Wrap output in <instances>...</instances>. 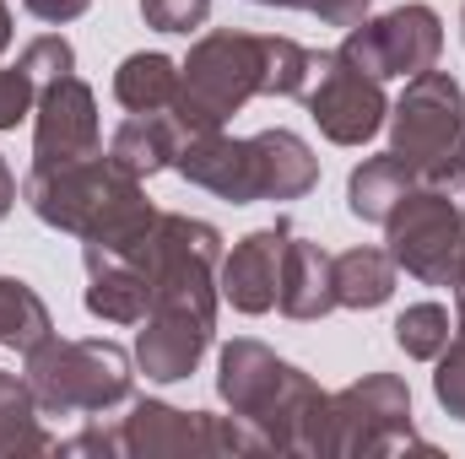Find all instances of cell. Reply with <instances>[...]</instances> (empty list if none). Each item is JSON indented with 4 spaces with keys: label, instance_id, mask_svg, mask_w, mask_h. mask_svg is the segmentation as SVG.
I'll return each instance as SVG.
<instances>
[{
    "label": "cell",
    "instance_id": "cell-1",
    "mask_svg": "<svg viewBox=\"0 0 465 459\" xmlns=\"http://www.w3.org/2000/svg\"><path fill=\"white\" fill-rule=\"evenodd\" d=\"M22 200L33 206V217L54 232L82 238V259L104 254V259H135L152 270V243H157V206L146 200L141 179L130 168H119L114 157H87L71 168H49V173H27L22 179Z\"/></svg>",
    "mask_w": 465,
    "mask_h": 459
},
{
    "label": "cell",
    "instance_id": "cell-2",
    "mask_svg": "<svg viewBox=\"0 0 465 459\" xmlns=\"http://www.w3.org/2000/svg\"><path fill=\"white\" fill-rule=\"evenodd\" d=\"M217 395L276 454H325L331 395L271 346L238 336L217 351Z\"/></svg>",
    "mask_w": 465,
    "mask_h": 459
},
{
    "label": "cell",
    "instance_id": "cell-3",
    "mask_svg": "<svg viewBox=\"0 0 465 459\" xmlns=\"http://www.w3.org/2000/svg\"><path fill=\"white\" fill-rule=\"evenodd\" d=\"M195 190L232 200V206H254V200H298L320 184V157L309 151L303 135L292 130H260L249 141H232L223 130L212 135H190L179 162H173Z\"/></svg>",
    "mask_w": 465,
    "mask_h": 459
},
{
    "label": "cell",
    "instance_id": "cell-4",
    "mask_svg": "<svg viewBox=\"0 0 465 459\" xmlns=\"http://www.w3.org/2000/svg\"><path fill=\"white\" fill-rule=\"evenodd\" d=\"M265 87V33H206L179 65V98L168 114L179 119L184 141L223 130L249 98Z\"/></svg>",
    "mask_w": 465,
    "mask_h": 459
},
{
    "label": "cell",
    "instance_id": "cell-5",
    "mask_svg": "<svg viewBox=\"0 0 465 459\" xmlns=\"http://www.w3.org/2000/svg\"><path fill=\"white\" fill-rule=\"evenodd\" d=\"M27 389L49 416H104L130 400L135 373L114 341H44L27 351Z\"/></svg>",
    "mask_w": 465,
    "mask_h": 459
},
{
    "label": "cell",
    "instance_id": "cell-6",
    "mask_svg": "<svg viewBox=\"0 0 465 459\" xmlns=\"http://www.w3.org/2000/svg\"><path fill=\"white\" fill-rule=\"evenodd\" d=\"M422 449L433 454V444L417 438L411 427V389L395 373H362L341 395H331V416H325V454L336 459H390Z\"/></svg>",
    "mask_w": 465,
    "mask_h": 459
},
{
    "label": "cell",
    "instance_id": "cell-7",
    "mask_svg": "<svg viewBox=\"0 0 465 459\" xmlns=\"http://www.w3.org/2000/svg\"><path fill=\"white\" fill-rule=\"evenodd\" d=\"M119 449L130 459H206V454H265L271 444L243 416L179 411L163 400H135L119 422Z\"/></svg>",
    "mask_w": 465,
    "mask_h": 459
},
{
    "label": "cell",
    "instance_id": "cell-8",
    "mask_svg": "<svg viewBox=\"0 0 465 459\" xmlns=\"http://www.w3.org/2000/svg\"><path fill=\"white\" fill-rule=\"evenodd\" d=\"M390 157H401L417 179L465 157V93L450 71H422L390 103Z\"/></svg>",
    "mask_w": 465,
    "mask_h": 459
},
{
    "label": "cell",
    "instance_id": "cell-9",
    "mask_svg": "<svg viewBox=\"0 0 465 459\" xmlns=\"http://www.w3.org/2000/svg\"><path fill=\"white\" fill-rule=\"evenodd\" d=\"M390 259L422 287H455V270L465 259V211L428 179L406 190V200L384 222Z\"/></svg>",
    "mask_w": 465,
    "mask_h": 459
},
{
    "label": "cell",
    "instance_id": "cell-10",
    "mask_svg": "<svg viewBox=\"0 0 465 459\" xmlns=\"http://www.w3.org/2000/svg\"><path fill=\"white\" fill-rule=\"evenodd\" d=\"M336 54L351 60L357 71H368L373 82H390V76L411 82V76H422V71L439 65V54H444V22H439L433 5H395V11H384L373 22L347 27V38H341Z\"/></svg>",
    "mask_w": 465,
    "mask_h": 459
},
{
    "label": "cell",
    "instance_id": "cell-11",
    "mask_svg": "<svg viewBox=\"0 0 465 459\" xmlns=\"http://www.w3.org/2000/svg\"><path fill=\"white\" fill-rule=\"evenodd\" d=\"M303 103H309V114L320 124V135L336 141V146H362V141H373V135L384 130V119H390L384 82H373L368 71H357V65L341 60L336 49L325 54V65H320L314 87L303 93Z\"/></svg>",
    "mask_w": 465,
    "mask_h": 459
},
{
    "label": "cell",
    "instance_id": "cell-12",
    "mask_svg": "<svg viewBox=\"0 0 465 459\" xmlns=\"http://www.w3.org/2000/svg\"><path fill=\"white\" fill-rule=\"evenodd\" d=\"M104 151V130H98V98L82 76H60L38 93L33 109V168H71Z\"/></svg>",
    "mask_w": 465,
    "mask_h": 459
},
{
    "label": "cell",
    "instance_id": "cell-13",
    "mask_svg": "<svg viewBox=\"0 0 465 459\" xmlns=\"http://www.w3.org/2000/svg\"><path fill=\"white\" fill-rule=\"evenodd\" d=\"M287 222L254 228L249 238L232 243V254H223L217 265V292L223 303H232L238 314H271L276 308V281H282V254H287Z\"/></svg>",
    "mask_w": 465,
    "mask_h": 459
},
{
    "label": "cell",
    "instance_id": "cell-14",
    "mask_svg": "<svg viewBox=\"0 0 465 459\" xmlns=\"http://www.w3.org/2000/svg\"><path fill=\"white\" fill-rule=\"evenodd\" d=\"M212 336H217V319L152 308L141 319V336H135V367L152 384H184L201 367V356L212 351Z\"/></svg>",
    "mask_w": 465,
    "mask_h": 459
},
{
    "label": "cell",
    "instance_id": "cell-15",
    "mask_svg": "<svg viewBox=\"0 0 465 459\" xmlns=\"http://www.w3.org/2000/svg\"><path fill=\"white\" fill-rule=\"evenodd\" d=\"M276 308L298 325H314L325 319L336 303V254L309 243V238H287V254H282V281H276Z\"/></svg>",
    "mask_w": 465,
    "mask_h": 459
},
{
    "label": "cell",
    "instance_id": "cell-16",
    "mask_svg": "<svg viewBox=\"0 0 465 459\" xmlns=\"http://www.w3.org/2000/svg\"><path fill=\"white\" fill-rule=\"evenodd\" d=\"M152 308V270L135 259L87 254V314L104 325H141Z\"/></svg>",
    "mask_w": 465,
    "mask_h": 459
},
{
    "label": "cell",
    "instance_id": "cell-17",
    "mask_svg": "<svg viewBox=\"0 0 465 459\" xmlns=\"http://www.w3.org/2000/svg\"><path fill=\"white\" fill-rule=\"evenodd\" d=\"M184 151V130L173 114H130L109 135V157L119 168H130L135 179H152L163 168H173Z\"/></svg>",
    "mask_w": 465,
    "mask_h": 459
},
{
    "label": "cell",
    "instance_id": "cell-18",
    "mask_svg": "<svg viewBox=\"0 0 465 459\" xmlns=\"http://www.w3.org/2000/svg\"><path fill=\"white\" fill-rule=\"evenodd\" d=\"M417 184V173L401 162V157H368V162H357L347 179V211L357 222H373V228H384L390 222V211L406 200V190Z\"/></svg>",
    "mask_w": 465,
    "mask_h": 459
},
{
    "label": "cell",
    "instance_id": "cell-19",
    "mask_svg": "<svg viewBox=\"0 0 465 459\" xmlns=\"http://www.w3.org/2000/svg\"><path fill=\"white\" fill-rule=\"evenodd\" d=\"M114 98L130 114H168L179 98V65L168 54H130L114 71Z\"/></svg>",
    "mask_w": 465,
    "mask_h": 459
},
{
    "label": "cell",
    "instance_id": "cell-20",
    "mask_svg": "<svg viewBox=\"0 0 465 459\" xmlns=\"http://www.w3.org/2000/svg\"><path fill=\"white\" fill-rule=\"evenodd\" d=\"M395 298V259L390 249H347L336 254V303L341 308H384Z\"/></svg>",
    "mask_w": 465,
    "mask_h": 459
},
{
    "label": "cell",
    "instance_id": "cell-21",
    "mask_svg": "<svg viewBox=\"0 0 465 459\" xmlns=\"http://www.w3.org/2000/svg\"><path fill=\"white\" fill-rule=\"evenodd\" d=\"M54 438L38 427V400L27 389V378L0 373V459L11 454H49Z\"/></svg>",
    "mask_w": 465,
    "mask_h": 459
},
{
    "label": "cell",
    "instance_id": "cell-22",
    "mask_svg": "<svg viewBox=\"0 0 465 459\" xmlns=\"http://www.w3.org/2000/svg\"><path fill=\"white\" fill-rule=\"evenodd\" d=\"M44 336H54V319H49L44 298H38L27 281L0 276V346L27 356V351L44 341Z\"/></svg>",
    "mask_w": 465,
    "mask_h": 459
},
{
    "label": "cell",
    "instance_id": "cell-23",
    "mask_svg": "<svg viewBox=\"0 0 465 459\" xmlns=\"http://www.w3.org/2000/svg\"><path fill=\"white\" fill-rule=\"evenodd\" d=\"M320 65H325L320 49H303L292 38L265 33V87H260V98H303L314 87Z\"/></svg>",
    "mask_w": 465,
    "mask_h": 459
},
{
    "label": "cell",
    "instance_id": "cell-24",
    "mask_svg": "<svg viewBox=\"0 0 465 459\" xmlns=\"http://www.w3.org/2000/svg\"><path fill=\"white\" fill-rule=\"evenodd\" d=\"M455 336V319L444 303H411L401 319H395V346L411 356V362H433Z\"/></svg>",
    "mask_w": 465,
    "mask_h": 459
},
{
    "label": "cell",
    "instance_id": "cell-25",
    "mask_svg": "<svg viewBox=\"0 0 465 459\" xmlns=\"http://www.w3.org/2000/svg\"><path fill=\"white\" fill-rule=\"evenodd\" d=\"M433 362H439V373H433V395H439V405H444L455 422H465V319L455 325L450 346H444Z\"/></svg>",
    "mask_w": 465,
    "mask_h": 459
},
{
    "label": "cell",
    "instance_id": "cell-26",
    "mask_svg": "<svg viewBox=\"0 0 465 459\" xmlns=\"http://www.w3.org/2000/svg\"><path fill=\"white\" fill-rule=\"evenodd\" d=\"M33 82H38V93L49 87V82H60V76H71L76 71V49H71V38H60V33H44V38H33L27 49H22V60H16Z\"/></svg>",
    "mask_w": 465,
    "mask_h": 459
},
{
    "label": "cell",
    "instance_id": "cell-27",
    "mask_svg": "<svg viewBox=\"0 0 465 459\" xmlns=\"http://www.w3.org/2000/svg\"><path fill=\"white\" fill-rule=\"evenodd\" d=\"M141 16L157 33H195L212 16V0H141Z\"/></svg>",
    "mask_w": 465,
    "mask_h": 459
},
{
    "label": "cell",
    "instance_id": "cell-28",
    "mask_svg": "<svg viewBox=\"0 0 465 459\" xmlns=\"http://www.w3.org/2000/svg\"><path fill=\"white\" fill-rule=\"evenodd\" d=\"M33 109H38V82L22 65H5L0 71V130H16Z\"/></svg>",
    "mask_w": 465,
    "mask_h": 459
},
{
    "label": "cell",
    "instance_id": "cell-29",
    "mask_svg": "<svg viewBox=\"0 0 465 459\" xmlns=\"http://www.w3.org/2000/svg\"><path fill=\"white\" fill-rule=\"evenodd\" d=\"M368 5L373 0H303V11L320 16L325 27H357V22H368Z\"/></svg>",
    "mask_w": 465,
    "mask_h": 459
},
{
    "label": "cell",
    "instance_id": "cell-30",
    "mask_svg": "<svg viewBox=\"0 0 465 459\" xmlns=\"http://www.w3.org/2000/svg\"><path fill=\"white\" fill-rule=\"evenodd\" d=\"M60 454H124L119 449V427L114 433H104V427H87V433H76V438H65V444H54Z\"/></svg>",
    "mask_w": 465,
    "mask_h": 459
},
{
    "label": "cell",
    "instance_id": "cell-31",
    "mask_svg": "<svg viewBox=\"0 0 465 459\" xmlns=\"http://www.w3.org/2000/svg\"><path fill=\"white\" fill-rule=\"evenodd\" d=\"M87 5H93V0H22V11H27V16H38V22H49V27L76 22Z\"/></svg>",
    "mask_w": 465,
    "mask_h": 459
},
{
    "label": "cell",
    "instance_id": "cell-32",
    "mask_svg": "<svg viewBox=\"0 0 465 459\" xmlns=\"http://www.w3.org/2000/svg\"><path fill=\"white\" fill-rule=\"evenodd\" d=\"M428 184H439L455 206L465 211V157H455V162H444V168H433V173H422Z\"/></svg>",
    "mask_w": 465,
    "mask_h": 459
},
{
    "label": "cell",
    "instance_id": "cell-33",
    "mask_svg": "<svg viewBox=\"0 0 465 459\" xmlns=\"http://www.w3.org/2000/svg\"><path fill=\"white\" fill-rule=\"evenodd\" d=\"M11 206H16V179H11V168H5V157H0V222H5Z\"/></svg>",
    "mask_w": 465,
    "mask_h": 459
},
{
    "label": "cell",
    "instance_id": "cell-34",
    "mask_svg": "<svg viewBox=\"0 0 465 459\" xmlns=\"http://www.w3.org/2000/svg\"><path fill=\"white\" fill-rule=\"evenodd\" d=\"M5 49H11V5L0 0V54H5Z\"/></svg>",
    "mask_w": 465,
    "mask_h": 459
},
{
    "label": "cell",
    "instance_id": "cell-35",
    "mask_svg": "<svg viewBox=\"0 0 465 459\" xmlns=\"http://www.w3.org/2000/svg\"><path fill=\"white\" fill-rule=\"evenodd\" d=\"M455 308H460V319H465V259H460V270H455Z\"/></svg>",
    "mask_w": 465,
    "mask_h": 459
},
{
    "label": "cell",
    "instance_id": "cell-36",
    "mask_svg": "<svg viewBox=\"0 0 465 459\" xmlns=\"http://www.w3.org/2000/svg\"><path fill=\"white\" fill-rule=\"evenodd\" d=\"M254 5H276V11H292V5H303V0H254Z\"/></svg>",
    "mask_w": 465,
    "mask_h": 459
},
{
    "label": "cell",
    "instance_id": "cell-37",
    "mask_svg": "<svg viewBox=\"0 0 465 459\" xmlns=\"http://www.w3.org/2000/svg\"><path fill=\"white\" fill-rule=\"evenodd\" d=\"M460 27H465V11H460Z\"/></svg>",
    "mask_w": 465,
    "mask_h": 459
}]
</instances>
